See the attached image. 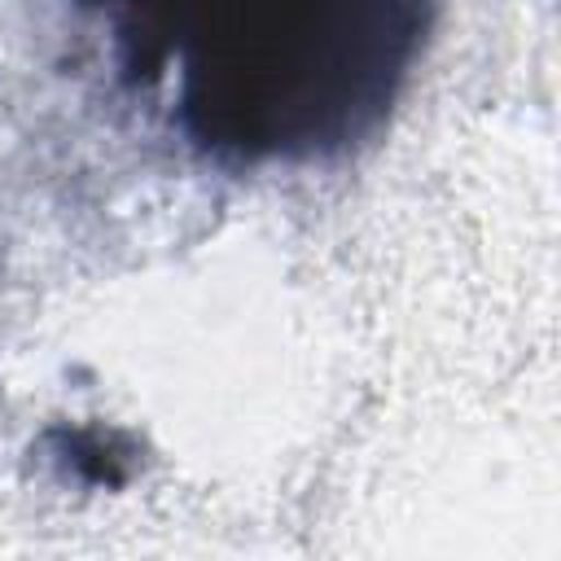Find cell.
Here are the masks:
<instances>
[{
	"label": "cell",
	"instance_id": "6da1fadb",
	"mask_svg": "<svg viewBox=\"0 0 561 561\" xmlns=\"http://www.w3.org/2000/svg\"><path fill=\"white\" fill-rule=\"evenodd\" d=\"M114 92L184 153L298 167L394 110L434 0H70Z\"/></svg>",
	"mask_w": 561,
	"mask_h": 561
}]
</instances>
